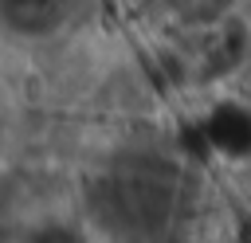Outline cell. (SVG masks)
<instances>
[{
  "mask_svg": "<svg viewBox=\"0 0 251 243\" xmlns=\"http://www.w3.org/2000/svg\"><path fill=\"white\" fill-rule=\"evenodd\" d=\"M39 243H82V239L71 231H47V235H39Z\"/></svg>",
  "mask_w": 251,
  "mask_h": 243,
  "instance_id": "6da1fadb",
  "label": "cell"
}]
</instances>
